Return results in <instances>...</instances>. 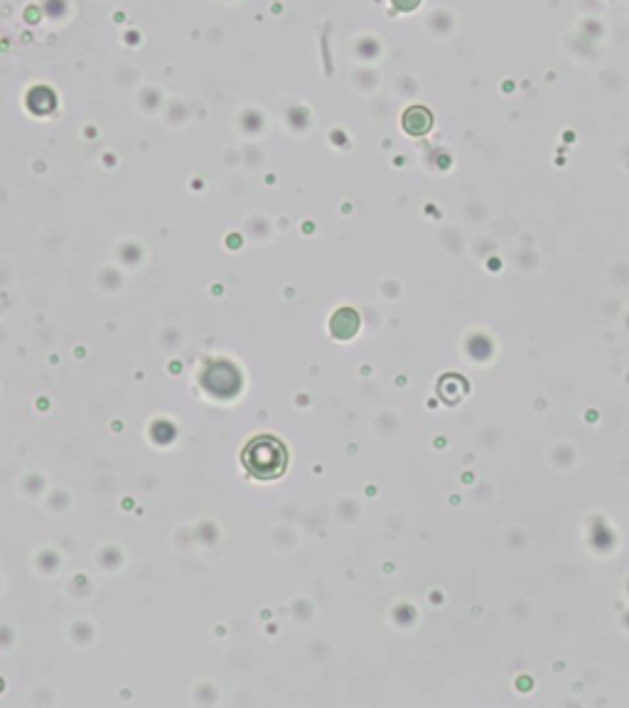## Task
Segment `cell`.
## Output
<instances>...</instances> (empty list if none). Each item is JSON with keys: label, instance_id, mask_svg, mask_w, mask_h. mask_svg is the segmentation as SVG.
<instances>
[{"label": "cell", "instance_id": "cell-1", "mask_svg": "<svg viewBox=\"0 0 629 708\" xmlns=\"http://www.w3.org/2000/svg\"><path fill=\"white\" fill-rule=\"evenodd\" d=\"M246 470L258 480H273L285 472L288 465V450L273 435H256L251 443L244 448L241 455Z\"/></svg>", "mask_w": 629, "mask_h": 708}]
</instances>
